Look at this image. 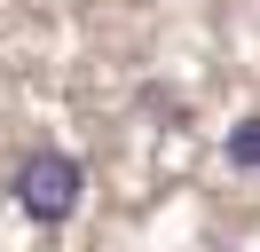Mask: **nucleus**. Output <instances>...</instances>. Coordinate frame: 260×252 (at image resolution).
<instances>
[{
    "label": "nucleus",
    "mask_w": 260,
    "mask_h": 252,
    "mask_svg": "<svg viewBox=\"0 0 260 252\" xmlns=\"http://www.w3.org/2000/svg\"><path fill=\"white\" fill-rule=\"evenodd\" d=\"M229 166H260V118H244L229 134Z\"/></svg>",
    "instance_id": "2"
},
{
    "label": "nucleus",
    "mask_w": 260,
    "mask_h": 252,
    "mask_svg": "<svg viewBox=\"0 0 260 252\" xmlns=\"http://www.w3.org/2000/svg\"><path fill=\"white\" fill-rule=\"evenodd\" d=\"M8 189H16V213H24V220L63 229V220L79 213V197H87V166H79L71 150H32V158L16 166Z\"/></svg>",
    "instance_id": "1"
}]
</instances>
